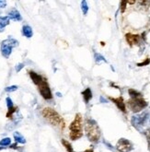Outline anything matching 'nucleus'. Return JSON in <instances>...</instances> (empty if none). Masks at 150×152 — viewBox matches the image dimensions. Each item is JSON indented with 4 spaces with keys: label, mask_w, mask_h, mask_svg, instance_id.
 Returning <instances> with one entry per match:
<instances>
[{
    "label": "nucleus",
    "mask_w": 150,
    "mask_h": 152,
    "mask_svg": "<svg viewBox=\"0 0 150 152\" xmlns=\"http://www.w3.org/2000/svg\"><path fill=\"white\" fill-rule=\"evenodd\" d=\"M42 114L48 123H50L52 126H57L59 127L61 130H64L66 127V123L65 120L63 119V117L52 108H50V107H46L42 110Z\"/></svg>",
    "instance_id": "obj_1"
},
{
    "label": "nucleus",
    "mask_w": 150,
    "mask_h": 152,
    "mask_svg": "<svg viewBox=\"0 0 150 152\" xmlns=\"http://www.w3.org/2000/svg\"><path fill=\"white\" fill-rule=\"evenodd\" d=\"M86 136L90 142L97 143L100 139V129L97 122L91 118H87L84 124Z\"/></svg>",
    "instance_id": "obj_2"
},
{
    "label": "nucleus",
    "mask_w": 150,
    "mask_h": 152,
    "mask_svg": "<svg viewBox=\"0 0 150 152\" xmlns=\"http://www.w3.org/2000/svg\"><path fill=\"white\" fill-rule=\"evenodd\" d=\"M70 139L75 141L77 140L83 136V119L81 113H76L75 116V119L69 126Z\"/></svg>",
    "instance_id": "obj_3"
},
{
    "label": "nucleus",
    "mask_w": 150,
    "mask_h": 152,
    "mask_svg": "<svg viewBox=\"0 0 150 152\" xmlns=\"http://www.w3.org/2000/svg\"><path fill=\"white\" fill-rule=\"evenodd\" d=\"M129 109L133 112V113H139L145 108H146L148 103L144 99L143 96L142 97H138L135 98V99H130L127 102Z\"/></svg>",
    "instance_id": "obj_4"
},
{
    "label": "nucleus",
    "mask_w": 150,
    "mask_h": 152,
    "mask_svg": "<svg viewBox=\"0 0 150 152\" xmlns=\"http://www.w3.org/2000/svg\"><path fill=\"white\" fill-rule=\"evenodd\" d=\"M19 45V42L13 38H8L2 42L1 43V53L5 58H8L10 56L12 49Z\"/></svg>",
    "instance_id": "obj_5"
},
{
    "label": "nucleus",
    "mask_w": 150,
    "mask_h": 152,
    "mask_svg": "<svg viewBox=\"0 0 150 152\" xmlns=\"http://www.w3.org/2000/svg\"><path fill=\"white\" fill-rule=\"evenodd\" d=\"M149 117H150L149 113L148 112H144V113H140V114L134 115L133 117L131 118V124L135 129L141 130V128H142L146 124V122L148 121Z\"/></svg>",
    "instance_id": "obj_6"
},
{
    "label": "nucleus",
    "mask_w": 150,
    "mask_h": 152,
    "mask_svg": "<svg viewBox=\"0 0 150 152\" xmlns=\"http://www.w3.org/2000/svg\"><path fill=\"white\" fill-rule=\"evenodd\" d=\"M38 89L42 95V97L44 100H51L52 98V94L51 91V88L49 87V84L47 82L46 78H43L42 81L38 85Z\"/></svg>",
    "instance_id": "obj_7"
},
{
    "label": "nucleus",
    "mask_w": 150,
    "mask_h": 152,
    "mask_svg": "<svg viewBox=\"0 0 150 152\" xmlns=\"http://www.w3.org/2000/svg\"><path fill=\"white\" fill-rule=\"evenodd\" d=\"M133 148V143L126 138H120L116 144V149L119 152H130Z\"/></svg>",
    "instance_id": "obj_8"
},
{
    "label": "nucleus",
    "mask_w": 150,
    "mask_h": 152,
    "mask_svg": "<svg viewBox=\"0 0 150 152\" xmlns=\"http://www.w3.org/2000/svg\"><path fill=\"white\" fill-rule=\"evenodd\" d=\"M125 39H126V42H127V43L129 44L130 46H134V45H136V44L139 43V42L141 40V37L137 34L127 33L125 35Z\"/></svg>",
    "instance_id": "obj_9"
},
{
    "label": "nucleus",
    "mask_w": 150,
    "mask_h": 152,
    "mask_svg": "<svg viewBox=\"0 0 150 152\" xmlns=\"http://www.w3.org/2000/svg\"><path fill=\"white\" fill-rule=\"evenodd\" d=\"M109 99L111 102H113V103L118 107L119 110H121L122 113H126V107H125V102H123L122 97H119V98H111V97H110Z\"/></svg>",
    "instance_id": "obj_10"
},
{
    "label": "nucleus",
    "mask_w": 150,
    "mask_h": 152,
    "mask_svg": "<svg viewBox=\"0 0 150 152\" xmlns=\"http://www.w3.org/2000/svg\"><path fill=\"white\" fill-rule=\"evenodd\" d=\"M29 75H30V77H31V80H32V82L35 84V85H39L42 80H43V77H42L41 75H39V74H37L36 72H34V71H30L29 72Z\"/></svg>",
    "instance_id": "obj_11"
},
{
    "label": "nucleus",
    "mask_w": 150,
    "mask_h": 152,
    "mask_svg": "<svg viewBox=\"0 0 150 152\" xmlns=\"http://www.w3.org/2000/svg\"><path fill=\"white\" fill-rule=\"evenodd\" d=\"M8 17H9L10 20H16V21H20L22 20V17H21L20 13L17 10H15V8L9 11V13H8Z\"/></svg>",
    "instance_id": "obj_12"
},
{
    "label": "nucleus",
    "mask_w": 150,
    "mask_h": 152,
    "mask_svg": "<svg viewBox=\"0 0 150 152\" xmlns=\"http://www.w3.org/2000/svg\"><path fill=\"white\" fill-rule=\"evenodd\" d=\"M10 19L8 16H5V17H0V32L4 31L5 27L9 24Z\"/></svg>",
    "instance_id": "obj_13"
},
{
    "label": "nucleus",
    "mask_w": 150,
    "mask_h": 152,
    "mask_svg": "<svg viewBox=\"0 0 150 152\" xmlns=\"http://www.w3.org/2000/svg\"><path fill=\"white\" fill-rule=\"evenodd\" d=\"M22 33L25 37H27V38H31L32 37V35H33V31H32V29H31V27L29 26V25H25L23 26V28H22Z\"/></svg>",
    "instance_id": "obj_14"
},
{
    "label": "nucleus",
    "mask_w": 150,
    "mask_h": 152,
    "mask_svg": "<svg viewBox=\"0 0 150 152\" xmlns=\"http://www.w3.org/2000/svg\"><path fill=\"white\" fill-rule=\"evenodd\" d=\"M82 95H83L84 101H85L86 103H87L92 99V92H91V89L90 88H87L85 91L82 92Z\"/></svg>",
    "instance_id": "obj_15"
},
{
    "label": "nucleus",
    "mask_w": 150,
    "mask_h": 152,
    "mask_svg": "<svg viewBox=\"0 0 150 152\" xmlns=\"http://www.w3.org/2000/svg\"><path fill=\"white\" fill-rule=\"evenodd\" d=\"M13 137H14V139H15L16 143H20V144H25V143H26L25 137L21 135L20 132H15L13 134Z\"/></svg>",
    "instance_id": "obj_16"
},
{
    "label": "nucleus",
    "mask_w": 150,
    "mask_h": 152,
    "mask_svg": "<svg viewBox=\"0 0 150 152\" xmlns=\"http://www.w3.org/2000/svg\"><path fill=\"white\" fill-rule=\"evenodd\" d=\"M128 93L131 97V99H135V98H138V97H142V93L137 91L136 89L134 88H130L128 91Z\"/></svg>",
    "instance_id": "obj_17"
},
{
    "label": "nucleus",
    "mask_w": 150,
    "mask_h": 152,
    "mask_svg": "<svg viewBox=\"0 0 150 152\" xmlns=\"http://www.w3.org/2000/svg\"><path fill=\"white\" fill-rule=\"evenodd\" d=\"M61 142H62V144H63V146L66 148V149L67 150V152H75L74 149H73V148H72V145L70 144V143H69L67 140H66V139H62Z\"/></svg>",
    "instance_id": "obj_18"
},
{
    "label": "nucleus",
    "mask_w": 150,
    "mask_h": 152,
    "mask_svg": "<svg viewBox=\"0 0 150 152\" xmlns=\"http://www.w3.org/2000/svg\"><path fill=\"white\" fill-rule=\"evenodd\" d=\"M17 110H19V108H17V107H14V106L12 107V108H9L7 113V117L8 119H13V115L15 113L17 112Z\"/></svg>",
    "instance_id": "obj_19"
},
{
    "label": "nucleus",
    "mask_w": 150,
    "mask_h": 152,
    "mask_svg": "<svg viewBox=\"0 0 150 152\" xmlns=\"http://www.w3.org/2000/svg\"><path fill=\"white\" fill-rule=\"evenodd\" d=\"M94 57H95V61H96L97 64H101V63H103V62H104V63H106V62H107V61H106V59L104 58V56H101L100 53H96Z\"/></svg>",
    "instance_id": "obj_20"
},
{
    "label": "nucleus",
    "mask_w": 150,
    "mask_h": 152,
    "mask_svg": "<svg viewBox=\"0 0 150 152\" xmlns=\"http://www.w3.org/2000/svg\"><path fill=\"white\" fill-rule=\"evenodd\" d=\"M10 144H11V139L9 137H6V138H3L2 140H0V146H2V147L9 146Z\"/></svg>",
    "instance_id": "obj_21"
},
{
    "label": "nucleus",
    "mask_w": 150,
    "mask_h": 152,
    "mask_svg": "<svg viewBox=\"0 0 150 152\" xmlns=\"http://www.w3.org/2000/svg\"><path fill=\"white\" fill-rule=\"evenodd\" d=\"M81 10H82V12L84 15L87 14V11H89V6H87V2L85 1V0L81 2Z\"/></svg>",
    "instance_id": "obj_22"
},
{
    "label": "nucleus",
    "mask_w": 150,
    "mask_h": 152,
    "mask_svg": "<svg viewBox=\"0 0 150 152\" xmlns=\"http://www.w3.org/2000/svg\"><path fill=\"white\" fill-rule=\"evenodd\" d=\"M145 136L146 137V141H147V146H148V150L150 151V128H147L145 132Z\"/></svg>",
    "instance_id": "obj_23"
},
{
    "label": "nucleus",
    "mask_w": 150,
    "mask_h": 152,
    "mask_svg": "<svg viewBox=\"0 0 150 152\" xmlns=\"http://www.w3.org/2000/svg\"><path fill=\"white\" fill-rule=\"evenodd\" d=\"M17 86L12 85V86H8V87L5 88V91H7V92H13V91H17Z\"/></svg>",
    "instance_id": "obj_24"
},
{
    "label": "nucleus",
    "mask_w": 150,
    "mask_h": 152,
    "mask_svg": "<svg viewBox=\"0 0 150 152\" xmlns=\"http://www.w3.org/2000/svg\"><path fill=\"white\" fill-rule=\"evenodd\" d=\"M150 64V58H146V60H144L143 62H141V63H138L137 66H147Z\"/></svg>",
    "instance_id": "obj_25"
},
{
    "label": "nucleus",
    "mask_w": 150,
    "mask_h": 152,
    "mask_svg": "<svg viewBox=\"0 0 150 152\" xmlns=\"http://www.w3.org/2000/svg\"><path fill=\"white\" fill-rule=\"evenodd\" d=\"M6 102H7V108L9 109V108H12L13 107V102L12 100L10 99L9 97H7V99H6Z\"/></svg>",
    "instance_id": "obj_26"
},
{
    "label": "nucleus",
    "mask_w": 150,
    "mask_h": 152,
    "mask_svg": "<svg viewBox=\"0 0 150 152\" xmlns=\"http://www.w3.org/2000/svg\"><path fill=\"white\" fill-rule=\"evenodd\" d=\"M126 4H127V1H122V2H121V12H122V13H123V12L125 11Z\"/></svg>",
    "instance_id": "obj_27"
},
{
    "label": "nucleus",
    "mask_w": 150,
    "mask_h": 152,
    "mask_svg": "<svg viewBox=\"0 0 150 152\" xmlns=\"http://www.w3.org/2000/svg\"><path fill=\"white\" fill-rule=\"evenodd\" d=\"M23 67H24V64H22V63L17 64V65L16 66V71H17V72H20V71Z\"/></svg>",
    "instance_id": "obj_28"
},
{
    "label": "nucleus",
    "mask_w": 150,
    "mask_h": 152,
    "mask_svg": "<svg viewBox=\"0 0 150 152\" xmlns=\"http://www.w3.org/2000/svg\"><path fill=\"white\" fill-rule=\"evenodd\" d=\"M7 5V1H3V0H0V7H5Z\"/></svg>",
    "instance_id": "obj_29"
},
{
    "label": "nucleus",
    "mask_w": 150,
    "mask_h": 152,
    "mask_svg": "<svg viewBox=\"0 0 150 152\" xmlns=\"http://www.w3.org/2000/svg\"><path fill=\"white\" fill-rule=\"evenodd\" d=\"M100 102H102L103 103H106V102H107V101H106L103 97H100Z\"/></svg>",
    "instance_id": "obj_30"
},
{
    "label": "nucleus",
    "mask_w": 150,
    "mask_h": 152,
    "mask_svg": "<svg viewBox=\"0 0 150 152\" xmlns=\"http://www.w3.org/2000/svg\"><path fill=\"white\" fill-rule=\"evenodd\" d=\"M84 152H94V150H93L92 148H89V149H87V150H85Z\"/></svg>",
    "instance_id": "obj_31"
},
{
    "label": "nucleus",
    "mask_w": 150,
    "mask_h": 152,
    "mask_svg": "<svg viewBox=\"0 0 150 152\" xmlns=\"http://www.w3.org/2000/svg\"><path fill=\"white\" fill-rule=\"evenodd\" d=\"M57 96H58V97H61V94H60L59 92H57Z\"/></svg>",
    "instance_id": "obj_32"
}]
</instances>
